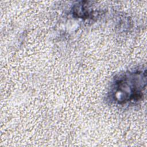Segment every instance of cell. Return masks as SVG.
<instances>
[{
    "label": "cell",
    "mask_w": 147,
    "mask_h": 147,
    "mask_svg": "<svg viewBox=\"0 0 147 147\" xmlns=\"http://www.w3.org/2000/svg\"><path fill=\"white\" fill-rule=\"evenodd\" d=\"M146 87V71H136L117 79L113 88L117 101L121 103L137 101L143 95Z\"/></svg>",
    "instance_id": "6da1fadb"
}]
</instances>
